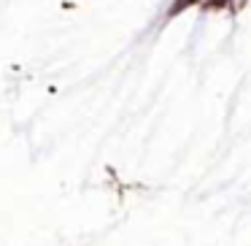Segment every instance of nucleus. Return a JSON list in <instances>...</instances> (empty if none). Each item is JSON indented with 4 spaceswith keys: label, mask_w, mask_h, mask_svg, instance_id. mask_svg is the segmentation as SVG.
<instances>
[{
    "label": "nucleus",
    "mask_w": 251,
    "mask_h": 246,
    "mask_svg": "<svg viewBox=\"0 0 251 246\" xmlns=\"http://www.w3.org/2000/svg\"><path fill=\"white\" fill-rule=\"evenodd\" d=\"M229 0H208L205 3V8H222V6H227Z\"/></svg>",
    "instance_id": "nucleus-1"
}]
</instances>
